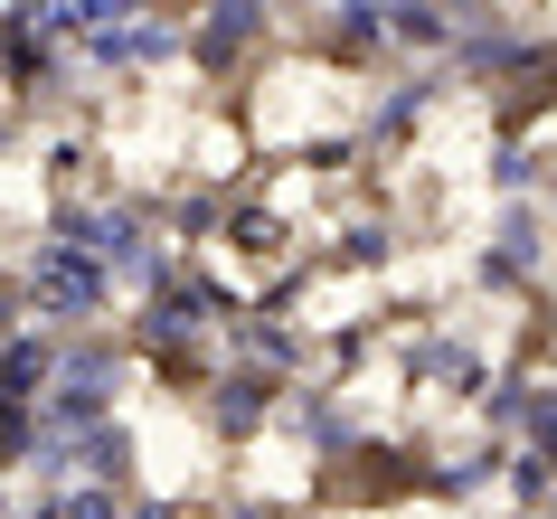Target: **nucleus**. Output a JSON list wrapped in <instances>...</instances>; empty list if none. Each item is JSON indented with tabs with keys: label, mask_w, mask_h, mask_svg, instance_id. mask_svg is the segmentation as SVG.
Returning <instances> with one entry per match:
<instances>
[{
	"label": "nucleus",
	"mask_w": 557,
	"mask_h": 519,
	"mask_svg": "<svg viewBox=\"0 0 557 519\" xmlns=\"http://www.w3.org/2000/svg\"><path fill=\"white\" fill-rule=\"evenodd\" d=\"M548 264H557V246H548V208L500 199V208H492V227H482V256H472L482 293H529Z\"/></svg>",
	"instance_id": "nucleus-1"
},
{
	"label": "nucleus",
	"mask_w": 557,
	"mask_h": 519,
	"mask_svg": "<svg viewBox=\"0 0 557 519\" xmlns=\"http://www.w3.org/2000/svg\"><path fill=\"white\" fill-rule=\"evenodd\" d=\"M548 246H557V199H548Z\"/></svg>",
	"instance_id": "nucleus-2"
}]
</instances>
